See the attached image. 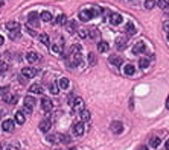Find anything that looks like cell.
<instances>
[{
  "mask_svg": "<svg viewBox=\"0 0 169 150\" xmlns=\"http://www.w3.org/2000/svg\"><path fill=\"white\" fill-rule=\"evenodd\" d=\"M57 23H58V24H61V26H64V24L67 23V17H66L64 14L58 15V17H57Z\"/></svg>",
  "mask_w": 169,
  "mask_h": 150,
  "instance_id": "cell-29",
  "label": "cell"
},
{
  "mask_svg": "<svg viewBox=\"0 0 169 150\" xmlns=\"http://www.w3.org/2000/svg\"><path fill=\"white\" fill-rule=\"evenodd\" d=\"M41 18H43V21H51L52 20V14L49 11H43L41 12Z\"/></svg>",
  "mask_w": 169,
  "mask_h": 150,
  "instance_id": "cell-27",
  "label": "cell"
},
{
  "mask_svg": "<svg viewBox=\"0 0 169 150\" xmlns=\"http://www.w3.org/2000/svg\"><path fill=\"white\" fill-rule=\"evenodd\" d=\"M116 47H117L119 50H124V49L127 47V40L122 38V37L117 38V40H116Z\"/></svg>",
  "mask_w": 169,
  "mask_h": 150,
  "instance_id": "cell-18",
  "label": "cell"
},
{
  "mask_svg": "<svg viewBox=\"0 0 169 150\" xmlns=\"http://www.w3.org/2000/svg\"><path fill=\"white\" fill-rule=\"evenodd\" d=\"M72 150H75V149H72Z\"/></svg>",
  "mask_w": 169,
  "mask_h": 150,
  "instance_id": "cell-52",
  "label": "cell"
},
{
  "mask_svg": "<svg viewBox=\"0 0 169 150\" xmlns=\"http://www.w3.org/2000/svg\"><path fill=\"white\" fill-rule=\"evenodd\" d=\"M58 87H60L61 90L69 88V79H67V78H61V79H60V82H58Z\"/></svg>",
  "mask_w": 169,
  "mask_h": 150,
  "instance_id": "cell-25",
  "label": "cell"
},
{
  "mask_svg": "<svg viewBox=\"0 0 169 150\" xmlns=\"http://www.w3.org/2000/svg\"><path fill=\"white\" fill-rule=\"evenodd\" d=\"M35 103H37V102H35L34 97H31V96H26V97H25V106H31V108H32Z\"/></svg>",
  "mask_w": 169,
  "mask_h": 150,
  "instance_id": "cell-22",
  "label": "cell"
},
{
  "mask_svg": "<svg viewBox=\"0 0 169 150\" xmlns=\"http://www.w3.org/2000/svg\"><path fill=\"white\" fill-rule=\"evenodd\" d=\"M72 108H73V111H82L84 109V100L81 97H76L72 102Z\"/></svg>",
  "mask_w": 169,
  "mask_h": 150,
  "instance_id": "cell-6",
  "label": "cell"
},
{
  "mask_svg": "<svg viewBox=\"0 0 169 150\" xmlns=\"http://www.w3.org/2000/svg\"><path fill=\"white\" fill-rule=\"evenodd\" d=\"M38 58H40V56H38L37 52H28V53H26V61H28V62H37Z\"/></svg>",
  "mask_w": 169,
  "mask_h": 150,
  "instance_id": "cell-13",
  "label": "cell"
},
{
  "mask_svg": "<svg viewBox=\"0 0 169 150\" xmlns=\"http://www.w3.org/2000/svg\"><path fill=\"white\" fill-rule=\"evenodd\" d=\"M9 94V88L8 87H0V97H5V96H8Z\"/></svg>",
  "mask_w": 169,
  "mask_h": 150,
  "instance_id": "cell-35",
  "label": "cell"
},
{
  "mask_svg": "<svg viewBox=\"0 0 169 150\" xmlns=\"http://www.w3.org/2000/svg\"><path fill=\"white\" fill-rule=\"evenodd\" d=\"M28 23L32 24V26H38V24H40V21H38V14H37V12H31V14L28 15Z\"/></svg>",
  "mask_w": 169,
  "mask_h": 150,
  "instance_id": "cell-9",
  "label": "cell"
},
{
  "mask_svg": "<svg viewBox=\"0 0 169 150\" xmlns=\"http://www.w3.org/2000/svg\"><path fill=\"white\" fill-rule=\"evenodd\" d=\"M9 37H11V40L18 38V37H20V31H11V32H9Z\"/></svg>",
  "mask_w": 169,
  "mask_h": 150,
  "instance_id": "cell-37",
  "label": "cell"
},
{
  "mask_svg": "<svg viewBox=\"0 0 169 150\" xmlns=\"http://www.w3.org/2000/svg\"><path fill=\"white\" fill-rule=\"evenodd\" d=\"M41 108H43V111H44V112H51V111L54 109V103H52V100H51V99H47V97H44V99L41 100Z\"/></svg>",
  "mask_w": 169,
  "mask_h": 150,
  "instance_id": "cell-3",
  "label": "cell"
},
{
  "mask_svg": "<svg viewBox=\"0 0 169 150\" xmlns=\"http://www.w3.org/2000/svg\"><path fill=\"white\" fill-rule=\"evenodd\" d=\"M93 17H94V14H93L91 9H84V11L79 12V18H81L82 21H90Z\"/></svg>",
  "mask_w": 169,
  "mask_h": 150,
  "instance_id": "cell-5",
  "label": "cell"
},
{
  "mask_svg": "<svg viewBox=\"0 0 169 150\" xmlns=\"http://www.w3.org/2000/svg\"><path fill=\"white\" fill-rule=\"evenodd\" d=\"M110 64H113L114 67H120V65H122V58H120V56H110Z\"/></svg>",
  "mask_w": 169,
  "mask_h": 150,
  "instance_id": "cell-16",
  "label": "cell"
},
{
  "mask_svg": "<svg viewBox=\"0 0 169 150\" xmlns=\"http://www.w3.org/2000/svg\"><path fill=\"white\" fill-rule=\"evenodd\" d=\"M158 8L160 9H167L169 8V0H158Z\"/></svg>",
  "mask_w": 169,
  "mask_h": 150,
  "instance_id": "cell-30",
  "label": "cell"
},
{
  "mask_svg": "<svg viewBox=\"0 0 169 150\" xmlns=\"http://www.w3.org/2000/svg\"><path fill=\"white\" fill-rule=\"evenodd\" d=\"M67 31H69V34H75V31H76V21H69V24H67Z\"/></svg>",
  "mask_w": 169,
  "mask_h": 150,
  "instance_id": "cell-23",
  "label": "cell"
},
{
  "mask_svg": "<svg viewBox=\"0 0 169 150\" xmlns=\"http://www.w3.org/2000/svg\"><path fill=\"white\" fill-rule=\"evenodd\" d=\"M79 117H81V123H87V121H90V118H91V114H90V111H87V109H82Z\"/></svg>",
  "mask_w": 169,
  "mask_h": 150,
  "instance_id": "cell-14",
  "label": "cell"
},
{
  "mask_svg": "<svg viewBox=\"0 0 169 150\" xmlns=\"http://www.w3.org/2000/svg\"><path fill=\"white\" fill-rule=\"evenodd\" d=\"M167 41H169V34H167Z\"/></svg>",
  "mask_w": 169,
  "mask_h": 150,
  "instance_id": "cell-51",
  "label": "cell"
},
{
  "mask_svg": "<svg viewBox=\"0 0 169 150\" xmlns=\"http://www.w3.org/2000/svg\"><path fill=\"white\" fill-rule=\"evenodd\" d=\"M6 29L11 32V31H20V24L17 21H8L6 23Z\"/></svg>",
  "mask_w": 169,
  "mask_h": 150,
  "instance_id": "cell-15",
  "label": "cell"
},
{
  "mask_svg": "<svg viewBox=\"0 0 169 150\" xmlns=\"http://www.w3.org/2000/svg\"><path fill=\"white\" fill-rule=\"evenodd\" d=\"M52 52H55V53H61V52H63L61 44H54V46H52Z\"/></svg>",
  "mask_w": 169,
  "mask_h": 150,
  "instance_id": "cell-34",
  "label": "cell"
},
{
  "mask_svg": "<svg viewBox=\"0 0 169 150\" xmlns=\"http://www.w3.org/2000/svg\"><path fill=\"white\" fill-rule=\"evenodd\" d=\"M154 6H155L154 0H146V2H145V8H146V9H152Z\"/></svg>",
  "mask_w": 169,
  "mask_h": 150,
  "instance_id": "cell-33",
  "label": "cell"
},
{
  "mask_svg": "<svg viewBox=\"0 0 169 150\" xmlns=\"http://www.w3.org/2000/svg\"><path fill=\"white\" fill-rule=\"evenodd\" d=\"M160 143H161V140H160L158 137L151 138V146H152V147H158V146H160Z\"/></svg>",
  "mask_w": 169,
  "mask_h": 150,
  "instance_id": "cell-32",
  "label": "cell"
},
{
  "mask_svg": "<svg viewBox=\"0 0 169 150\" xmlns=\"http://www.w3.org/2000/svg\"><path fill=\"white\" fill-rule=\"evenodd\" d=\"M110 23L113 24V26L120 24V23H122V15H120V14H111L110 15Z\"/></svg>",
  "mask_w": 169,
  "mask_h": 150,
  "instance_id": "cell-10",
  "label": "cell"
},
{
  "mask_svg": "<svg viewBox=\"0 0 169 150\" xmlns=\"http://www.w3.org/2000/svg\"><path fill=\"white\" fill-rule=\"evenodd\" d=\"M49 88H51V93H52V94H58V85H57L55 82H54V84H51V87H49Z\"/></svg>",
  "mask_w": 169,
  "mask_h": 150,
  "instance_id": "cell-38",
  "label": "cell"
},
{
  "mask_svg": "<svg viewBox=\"0 0 169 150\" xmlns=\"http://www.w3.org/2000/svg\"><path fill=\"white\" fill-rule=\"evenodd\" d=\"M21 112L25 114V115H31V114H32V108H31V106H25Z\"/></svg>",
  "mask_w": 169,
  "mask_h": 150,
  "instance_id": "cell-41",
  "label": "cell"
},
{
  "mask_svg": "<svg viewBox=\"0 0 169 150\" xmlns=\"http://www.w3.org/2000/svg\"><path fill=\"white\" fill-rule=\"evenodd\" d=\"M125 32H127L128 35H134V34H136V28H134L133 23H128L127 26H125Z\"/></svg>",
  "mask_w": 169,
  "mask_h": 150,
  "instance_id": "cell-24",
  "label": "cell"
},
{
  "mask_svg": "<svg viewBox=\"0 0 169 150\" xmlns=\"http://www.w3.org/2000/svg\"><path fill=\"white\" fill-rule=\"evenodd\" d=\"M29 91H31L32 94H41V93H43V87L38 85V84H34V85L29 87Z\"/></svg>",
  "mask_w": 169,
  "mask_h": 150,
  "instance_id": "cell-17",
  "label": "cell"
},
{
  "mask_svg": "<svg viewBox=\"0 0 169 150\" xmlns=\"http://www.w3.org/2000/svg\"><path fill=\"white\" fill-rule=\"evenodd\" d=\"M58 138H61V135H60V134H54V135H49V137H47V141H49L51 144H55V143L60 141Z\"/></svg>",
  "mask_w": 169,
  "mask_h": 150,
  "instance_id": "cell-26",
  "label": "cell"
},
{
  "mask_svg": "<svg viewBox=\"0 0 169 150\" xmlns=\"http://www.w3.org/2000/svg\"><path fill=\"white\" fill-rule=\"evenodd\" d=\"M164 149H166V150H169V140L164 143Z\"/></svg>",
  "mask_w": 169,
  "mask_h": 150,
  "instance_id": "cell-45",
  "label": "cell"
},
{
  "mask_svg": "<svg viewBox=\"0 0 169 150\" xmlns=\"http://www.w3.org/2000/svg\"><path fill=\"white\" fill-rule=\"evenodd\" d=\"M111 131H113L114 134H122L124 124L120 123V121H113V123H111Z\"/></svg>",
  "mask_w": 169,
  "mask_h": 150,
  "instance_id": "cell-8",
  "label": "cell"
},
{
  "mask_svg": "<svg viewBox=\"0 0 169 150\" xmlns=\"http://www.w3.org/2000/svg\"><path fill=\"white\" fill-rule=\"evenodd\" d=\"M98 50H99V52H107V50H108V44L105 41L98 43Z\"/></svg>",
  "mask_w": 169,
  "mask_h": 150,
  "instance_id": "cell-28",
  "label": "cell"
},
{
  "mask_svg": "<svg viewBox=\"0 0 169 150\" xmlns=\"http://www.w3.org/2000/svg\"><path fill=\"white\" fill-rule=\"evenodd\" d=\"M25 120H26V115L23 114L21 111H18V112L15 114V121H17L18 124H23V123H25Z\"/></svg>",
  "mask_w": 169,
  "mask_h": 150,
  "instance_id": "cell-20",
  "label": "cell"
},
{
  "mask_svg": "<svg viewBox=\"0 0 169 150\" xmlns=\"http://www.w3.org/2000/svg\"><path fill=\"white\" fill-rule=\"evenodd\" d=\"M8 70V64L5 62V61H0V73H3V71H6Z\"/></svg>",
  "mask_w": 169,
  "mask_h": 150,
  "instance_id": "cell-40",
  "label": "cell"
},
{
  "mask_svg": "<svg viewBox=\"0 0 169 150\" xmlns=\"http://www.w3.org/2000/svg\"><path fill=\"white\" fill-rule=\"evenodd\" d=\"M6 102L9 103V105H14V103H17V96H14V94H8V96H5L3 97Z\"/></svg>",
  "mask_w": 169,
  "mask_h": 150,
  "instance_id": "cell-21",
  "label": "cell"
},
{
  "mask_svg": "<svg viewBox=\"0 0 169 150\" xmlns=\"http://www.w3.org/2000/svg\"><path fill=\"white\" fill-rule=\"evenodd\" d=\"M88 35H90L91 38H96V37H98V32H96V29H91V31L88 32Z\"/></svg>",
  "mask_w": 169,
  "mask_h": 150,
  "instance_id": "cell-43",
  "label": "cell"
},
{
  "mask_svg": "<svg viewBox=\"0 0 169 150\" xmlns=\"http://www.w3.org/2000/svg\"><path fill=\"white\" fill-rule=\"evenodd\" d=\"M84 123H81V121H78V123H73V126H72V132H73V135L75 137H81L82 134H84Z\"/></svg>",
  "mask_w": 169,
  "mask_h": 150,
  "instance_id": "cell-2",
  "label": "cell"
},
{
  "mask_svg": "<svg viewBox=\"0 0 169 150\" xmlns=\"http://www.w3.org/2000/svg\"><path fill=\"white\" fill-rule=\"evenodd\" d=\"M60 141H61L63 144H69V143H70V137H69V135H61Z\"/></svg>",
  "mask_w": 169,
  "mask_h": 150,
  "instance_id": "cell-39",
  "label": "cell"
},
{
  "mask_svg": "<svg viewBox=\"0 0 169 150\" xmlns=\"http://www.w3.org/2000/svg\"><path fill=\"white\" fill-rule=\"evenodd\" d=\"M139 150H148V147H146V146H140Z\"/></svg>",
  "mask_w": 169,
  "mask_h": 150,
  "instance_id": "cell-46",
  "label": "cell"
},
{
  "mask_svg": "<svg viewBox=\"0 0 169 150\" xmlns=\"http://www.w3.org/2000/svg\"><path fill=\"white\" fill-rule=\"evenodd\" d=\"M163 29H164V31H166V32L169 34V21H166V23L163 24Z\"/></svg>",
  "mask_w": 169,
  "mask_h": 150,
  "instance_id": "cell-44",
  "label": "cell"
},
{
  "mask_svg": "<svg viewBox=\"0 0 169 150\" xmlns=\"http://www.w3.org/2000/svg\"><path fill=\"white\" fill-rule=\"evenodd\" d=\"M51 128H52V121L49 118H44L43 121H40V131L41 132H47Z\"/></svg>",
  "mask_w": 169,
  "mask_h": 150,
  "instance_id": "cell-7",
  "label": "cell"
},
{
  "mask_svg": "<svg viewBox=\"0 0 169 150\" xmlns=\"http://www.w3.org/2000/svg\"><path fill=\"white\" fill-rule=\"evenodd\" d=\"M35 70L32 67H25V68H21V76L25 78V79H32L35 76Z\"/></svg>",
  "mask_w": 169,
  "mask_h": 150,
  "instance_id": "cell-4",
  "label": "cell"
},
{
  "mask_svg": "<svg viewBox=\"0 0 169 150\" xmlns=\"http://www.w3.org/2000/svg\"><path fill=\"white\" fill-rule=\"evenodd\" d=\"M2 128H3L5 132H12V129H14V121L12 120H5L3 124H2Z\"/></svg>",
  "mask_w": 169,
  "mask_h": 150,
  "instance_id": "cell-12",
  "label": "cell"
},
{
  "mask_svg": "<svg viewBox=\"0 0 169 150\" xmlns=\"http://www.w3.org/2000/svg\"><path fill=\"white\" fill-rule=\"evenodd\" d=\"M57 150H58V149H57Z\"/></svg>",
  "mask_w": 169,
  "mask_h": 150,
  "instance_id": "cell-53",
  "label": "cell"
},
{
  "mask_svg": "<svg viewBox=\"0 0 169 150\" xmlns=\"http://www.w3.org/2000/svg\"><path fill=\"white\" fill-rule=\"evenodd\" d=\"M3 43H5V40H3V37H2V35H0V46H2Z\"/></svg>",
  "mask_w": 169,
  "mask_h": 150,
  "instance_id": "cell-47",
  "label": "cell"
},
{
  "mask_svg": "<svg viewBox=\"0 0 169 150\" xmlns=\"http://www.w3.org/2000/svg\"><path fill=\"white\" fill-rule=\"evenodd\" d=\"M70 65H79L81 64V46L79 44H75L70 47Z\"/></svg>",
  "mask_w": 169,
  "mask_h": 150,
  "instance_id": "cell-1",
  "label": "cell"
},
{
  "mask_svg": "<svg viewBox=\"0 0 169 150\" xmlns=\"http://www.w3.org/2000/svg\"><path fill=\"white\" fill-rule=\"evenodd\" d=\"M87 35H88V31H87V29H81V31H79V37L85 38Z\"/></svg>",
  "mask_w": 169,
  "mask_h": 150,
  "instance_id": "cell-42",
  "label": "cell"
},
{
  "mask_svg": "<svg viewBox=\"0 0 169 150\" xmlns=\"http://www.w3.org/2000/svg\"><path fill=\"white\" fill-rule=\"evenodd\" d=\"M145 49H146V47H145V43H137L134 47H133V52L136 53V55H140V53H143L145 52Z\"/></svg>",
  "mask_w": 169,
  "mask_h": 150,
  "instance_id": "cell-11",
  "label": "cell"
},
{
  "mask_svg": "<svg viewBox=\"0 0 169 150\" xmlns=\"http://www.w3.org/2000/svg\"><path fill=\"white\" fill-rule=\"evenodd\" d=\"M139 65H140L142 68H146V67H149V61H148V59H140Z\"/></svg>",
  "mask_w": 169,
  "mask_h": 150,
  "instance_id": "cell-36",
  "label": "cell"
},
{
  "mask_svg": "<svg viewBox=\"0 0 169 150\" xmlns=\"http://www.w3.org/2000/svg\"><path fill=\"white\" fill-rule=\"evenodd\" d=\"M3 5V0H0V6H2Z\"/></svg>",
  "mask_w": 169,
  "mask_h": 150,
  "instance_id": "cell-49",
  "label": "cell"
},
{
  "mask_svg": "<svg viewBox=\"0 0 169 150\" xmlns=\"http://www.w3.org/2000/svg\"><path fill=\"white\" fill-rule=\"evenodd\" d=\"M166 108L169 109V96H167V99H166Z\"/></svg>",
  "mask_w": 169,
  "mask_h": 150,
  "instance_id": "cell-48",
  "label": "cell"
},
{
  "mask_svg": "<svg viewBox=\"0 0 169 150\" xmlns=\"http://www.w3.org/2000/svg\"><path fill=\"white\" fill-rule=\"evenodd\" d=\"M134 71H136V68H134V65H131V64H127V65L124 67V73L127 74V76H133Z\"/></svg>",
  "mask_w": 169,
  "mask_h": 150,
  "instance_id": "cell-19",
  "label": "cell"
},
{
  "mask_svg": "<svg viewBox=\"0 0 169 150\" xmlns=\"http://www.w3.org/2000/svg\"><path fill=\"white\" fill-rule=\"evenodd\" d=\"M40 41H41L44 46H49V44H51V41H49V37H47L46 34H41V35H40Z\"/></svg>",
  "mask_w": 169,
  "mask_h": 150,
  "instance_id": "cell-31",
  "label": "cell"
},
{
  "mask_svg": "<svg viewBox=\"0 0 169 150\" xmlns=\"http://www.w3.org/2000/svg\"><path fill=\"white\" fill-rule=\"evenodd\" d=\"M2 115H3V112H2V111H0V118H2Z\"/></svg>",
  "mask_w": 169,
  "mask_h": 150,
  "instance_id": "cell-50",
  "label": "cell"
}]
</instances>
